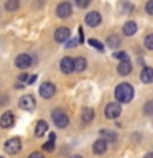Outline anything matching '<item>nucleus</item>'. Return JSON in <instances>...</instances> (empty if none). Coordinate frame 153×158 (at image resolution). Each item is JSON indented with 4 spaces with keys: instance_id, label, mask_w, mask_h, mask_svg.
I'll list each match as a JSON object with an SVG mask.
<instances>
[{
    "instance_id": "f257e3e1",
    "label": "nucleus",
    "mask_w": 153,
    "mask_h": 158,
    "mask_svg": "<svg viewBox=\"0 0 153 158\" xmlns=\"http://www.w3.org/2000/svg\"><path fill=\"white\" fill-rule=\"evenodd\" d=\"M133 87L130 86L128 82H122V84H118V86L115 87V91H114V96H115L117 99V102H120V104H127V102H130L132 99H133Z\"/></svg>"
},
{
    "instance_id": "f03ea898",
    "label": "nucleus",
    "mask_w": 153,
    "mask_h": 158,
    "mask_svg": "<svg viewBox=\"0 0 153 158\" xmlns=\"http://www.w3.org/2000/svg\"><path fill=\"white\" fill-rule=\"evenodd\" d=\"M51 118H53L54 125H56L58 128H64V127H68V123H69V117L61 110V109H54V110H51Z\"/></svg>"
},
{
    "instance_id": "7ed1b4c3",
    "label": "nucleus",
    "mask_w": 153,
    "mask_h": 158,
    "mask_svg": "<svg viewBox=\"0 0 153 158\" xmlns=\"http://www.w3.org/2000/svg\"><path fill=\"white\" fill-rule=\"evenodd\" d=\"M3 150L7 152L8 155H15V153H18L20 150H22V140H20L18 137L8 138V140L3 143Z\"/></svg>"
},
{
    "instance_id": "20e7f679",
    "label": "nucleus",
    "mask_w": 153,
    "mask_h": 158,
    "mask_svg": "<svg viewBox=\"0 0 153 158\" xmlns=\"http://www.w3.org/2000/svg\"><path fill=\"white\" fill-rule=\"evenodd\" d=\"M120 114H122L120 102H110V104H107V107H105V117H107V118L114 120V118H118V117H120Z\"/></svg>"
},
{
    "instance_id": "39448f33",
    "label": "nucleus",
    "mask_w": 153,
    "mask_h": 158,
    "mask_svg": "<svg viewBox=\"0 0 153 158\" xmlns=\"http://www.w3.org/2000/svg\"><path fill=\"white\" fill-rule=\"evenodd\" d=\"M71 38V30L68 27H58L54 31V41L56 43H66Z\"/></svg>"
},
{
    "instance_id": "423d86ee",
    "label": "nucleus",
    "mask_w": 153,
    "mask_h": 158,
    "mask_svg": "<svg viewBox=\"0 0 153 158\" xmlns=\"http://www.w3.org/2000/svg\"><path fill=\"white\" fill-rule=\"evenodd\" d=\"M56 15L59 18H69L72 15V5L69 2H61L56 7Z\"/></svg>"
},
{
    "instance_id": "0eeeda50",
    "label": "nucleus",
    "mask_w": 153,
    "mask_h": 158,
    "mask_svg": "<svg viewBox=\"0 0 153 158\" xmlns=\"http://www.w3.org/2000/svg\"><path fill=\"white\" fill-rule=\"evenodd\" d=\"M31 63H33V59L27 53H22V54H18V56L15 58V66H17L18 69H28L30 66H31Z\"/></svg>"
},
{
    "instance_id": "6e6552de",
    "label": "nucleus",
    "mask_w": 153,
    "mask_h": 158,
    "mask_svg": "<svg viewBox=\"0 0 153 158\" xmlns=\"http://www.w3.org/2000/svg\"><path fill=\"white\" fill-rule=\"evenodd\" d=\"M56 94V86L53 82H43L39 86V96L43 99H51Z\"/></svg>"
},
{
    "instance_id": "1a4fd4ad",
    "label": "nucleus",
    "mask_w": 153,
    "mask_h": 158,
    "mask_svg": "<svg viewBox=\"0 0 153 158\" xmlns=\"http://www.w3.org/2000/svg\"><path fill=\"white\" fill-rule=\"evenodd\" d=\"M35 106H36V101H35V97L31 96V94H25V96H22V99H20V107L23 109V110H28L31 112Z\"/></svg>"
},
{
    "instance_id": "9d476101",
    "label": "nucleus",
    "mask_w": 153,
    "mask_h": 158,
    "mask_svg": "<svg viewBox=\"0 0 153 158\" xmlns=\"http://www.w3.org/2000/svg\"><path fill=\"white\" fill-rule=\"evenodd\" d=\"M101 22H102V17H101V13L99 12H89L87 15H86V25L87 27H91V28H96V27H99L101 25Z\"/></svg>"
},
{
    "instance_id": "9b49d317",
    "label": "nucleus",
    "mask_w": 153,
    "mask_h": 158,
    "mask_svg": "<svg viewBox=\"0 0 153 158\" xmlns=\"http://www.w3.org/2000/svg\"><path fill=\"white\" fill-rule=\"evenodd\" d=\"M107 148H109V142L107 140H104V138H97L96 142H94V145H92V152L96 153V155H104V153L107 152Z\"/></svg>"
},
{
    "instance_id": "f8f14e48",
    "label": "nucleus",
    "mask_w": 153,
    "mask_h": 158,
    "mask_svg": "<svg viewBox=\"0 0 153 158\" xmlns=\"http://www.w3.org/2000/svg\"><path fill=\"white\" fill-rule=\"evenodd\" d=\"M59 68H61V71L64 74H71L74 73V59L69 58V56H64L61 59V63H59Z\"/></svg>"
},
{
    "instance_id": "ddd939ff",
    "label": "nucleus",
    "mask_w": 153,
    "mask_h": 158,
    "mask_svg": "<svg viewBox=\"0 0 153 158\" xmlns=\"http://www.w3.org/2000/svg\"><path fill=\"white\" fill-rule=\"evenodd\" d=\"M13 123H15L13 114L10 110L3 112L2 117H0V127H2V128H10V127H13Z\"/></svg>"
},
{
    "instance_id": "4468645a",
    "label": "nucleus",
    "mask_w": 153,
    "mask_h": 158,
    "mask_svg": "<svg viewBox=\"0 0 153 158\" xmlns=\"http://www.w3.org/2000/svg\"><path fill=\"white\" fill-rule=\"evenodd\" d=\"M117 73L120 74V76H127V74H130L132 73L130 59H122V61L118 63V66H117Z\"/></svg>"
},
{
    "instance_id": "2eb2a0df",
    "label": "nucleus",
    "mask_w": 153,
    "mask_h": 158,
    "mask_svg": "<svg viewBox=\"0 0 153 158\" xmlns=\"http://www.w3.org/2000/svg\"><path fill=\"white\" fill-rule=\"evenodd\" d=\"M140 81H142L143 84H151V82H153V68L147 66V68L142 69V73H140Z\"/></svg>"
},
{
    "instance_id": "dca6fc26",
    "label": "nucleus",
    "mask_w": 153,
    "mask_h": 158,
    "mask_svg": "<svg viewBox=\"0 0 153 158\" xmlns=\"http://www.w3.org/2000/svg\"><path fill=\"white\" fill-rule=\"evenodd\" d=\"M137 30H138V27H137V23L135 22H125L123 23V28H122V31H123V35L125 36H133V35L137 33Z\"/></svg>"
},
{
    "instance_id": "f3484780",
    "label": "nucleus",
    "mask_w": 153,
    "mask_h": 158,
    "mask_svg": "<svg viewBox=\"0 0 153 158\" xmlns=\"http://www.w3.org/2000/svg\"><path fill=\"white\" fill-rule=\"evenodd\" d=\"M44 133H48V123L44 120H38L36 127H35V137L41 138V137H44Z\"/></svg>"
},
{
    "instance_id": "a211bd4d",
    "label": "nucleus",
    "mask_w": 153,
    "mask_h": 158,
    "mask_svg": "<svg viewBox=\"0 0 153 158\" xmlns=\"http://www.w3.org/2000/svg\"><path fill=\"white\" fill-rule=\"evenodd\" d=\"M120 43H122V40H120L118 35H109V38H107V46L109 48L117 49L118 46H120Z\"/></svg>"
},
{
    "instance_id": "6ab92c4d",
    "label": "nucleus",
    "mask_w": 153,
    "mask_h": 158,
    "mask_svg": "<svg viewBox=\"0 0 153 158\" xmlns=\"http://www.w3.org/2000/svg\"><path fill=\"white\" fill-rule=\"evenodd\" d=\"M86 68H87V59H86V58L79 56V58H76V59H74V71H77V73H82Z\"/></svg>"
},
{
    "instance_id": "aec40b11",
    "label": "nucleus",
    "mask_w": 153,
    "mask_h": 158,
    "mask_svg": "<svg viewBox=\"0 0 153 158\" xmlns=\"http://www.w3.org/2000/svg\"><path fill=\"white\" fill-rule=\"evenodd\" d=\"M81 118L84 123H91L94 120V110L91 107H84L82 109V114H81Z\"/></svg>"
},
{
    "instance_id": "412c9836",
    "label": "nucleus",
    "mask_w": 153,
    "mask_h": 158,
    "mask_svg": "<svg viewBox=\"0 0 153 158\" xmlns=\"http://www.w3.org/2000/svg\"><path fill=\"white\" fill-rule=\"evenodd\" d=\"M101 137L104 138V140H107L109 143H114L117 140V133L112 132V130H105V128H102V130H101Z\"/></svg>"
},
{
    "instance_id": "4be33fe9",
    "label": "nucleus",
    "mask_w": 153,
    "mask_h": 158,
    "mask_svg": "<svg viewBox=\"0 0 153 158\" xmlns=\"http://www.w3.org/2000/svg\"><path fill=\"white\" fill-rule=\"evenodd\" d=\"M20 8V0H7L5 2V10L7 12H17Z\"/></svg>"
},
{
    "instance_id": "5701e85b",
    "label": "nucleus",
    "mask_w": 153,
    "mask_h": 158,
    "mask_svg": "<svg viewBox=\"0 0 153 158\" xmlns=\"http://www.w3.org/2000/svg\"><path fill=\"white\" fill-rule=\"evenodd\" d=\"M89 41V44H91V46H94L96 49H99V51H104V44L99 41V40H96V38H91V40H87Z\"/></svg>"
},
{
    "instance_id": "b1692460",
    "label": "nucleus",
    "mask_w": 153,
    "mask_h": 158,
    "mask_svg": "<svg viewBox=\"0 0 153 158\" xmlns=\"http://www.w3.org/2000/svg\"><path fill=\"white\" fill-rule=\"evenodd\" d=\"M143 114H145V115H153V101H148L145 106H143Z\"/></svg>"
},
{
    "instance_id": "393cba45",
    "label": "nucleus",
    "mask_w": 153,
    "mask_h": 158,
    "mask_svg": "<svg viewBox=\"0 0 153 158\" xmlns=\"http://www.w3.org/2000/svg\"><path fill=\"white\" fill-rule=\"evenodd\" d=\"M143 43H145V48L147 49H153V33L147 35L145 40H143Z\"/></svg>"
},
{
    "instance_id": "a878e982",
    "label": "nucleus",
    "mask_w": 153,
    "mask_h": 158,
    "mask_svg": "<svg viewBox=\"0 0 153 158\" xmlns=\"http://www.w3.org/2000/svg\"><path fill=\"white\" fill-rule=\"evenodd\" d=\"M43 150H44V152H53V150H54V142H51V140L44 142V143H43Z\"/></svg>"
},
{
    "instance_id": "bb28decb",
    "label": "nucleus",
    "mask_w": 153,
    "mask_h": 158,
    "mask_svg": "<svg viewBox=\"0 0 153 158\" xmlns=\"http://www.w3.org/2000/svg\"><path fill=\"white\" fill-rule=\"evenodd\" d=\"M74 2H76V5L79 8H87L89 3H91V0H74Z\"/></svg>"
},
{
    "instance_id": "cd10ccee",
    "label": "nucleus",
    "mask_w": 153,
    "mask_h": 158,
    "mask_svg": "<svg viewBox=\"0 0 153 158\" xmlns=\"http://www.w3.org/2000/svg\"><path fill=\"white\" fill-rule=\"evenodd\" d=\"M64 44H66V48H76L77 44H79V41H77L76 38H71V40H68Z\"/></svg>"
},
{
    "instance_id": "c85d7f7f",
    "label": "nucleus",
    "mask_w": 153,
    "mask_h": 158,
    "mask_svg": "<svg viewBox=\"0 0 153 158\" xmlns=\"http://www.w3.org/2000/svg\"><path fill=\"white\" fill-rule=\"evenodd\" d=\"M114 58H117V59H128V54L125 51H117V53H114Z\"/></svg>"
},
{
    "instance_id": "c756f323",
    "label": "nucleus",
    "mask_w": 153,
    "mask_h": 158,
    "mask_svg": "<svg viewBox=\"0 0 153 158\" xmlns=\"http://www.w3.org/2000/svg\"><path fill=\"white\" fill-rule=\"evenodd\" d=\"M145 10L148 15H153V0H148L147 5H145Z\"/></svg>"
},
{
    "instance_id": "7c9ffc66",
    "label": "nucleus",
    "mask_w": 153,
    "mask_h": 158,
    "mask_svg": "<svg viewBox=\"0 0 153 158\" xmlns=\"http://www.w3.org/2000/svg\"><path fill=\"white\" fill-rule=\"evenodd\" d=\"M28 158H44V155H43L41 152H31L28 155Z\"/></svg>"
},
{
    "instance_id": "2f4dec72",
    "label": "nucleus",
    "mask_w": 153,
    "mask_h": 158,
    "mask_svg": "<svg viewBox=\"0 0 153 158\" xmlns=\"http://www.w3.org/2000/svg\"><path fill=\"white\" fill-rule=\"evenodd\" d=\"M122 8H123V13H127V12H130V10H132L133 7H132V5H130V3H127V2H123V3H122Z\"/></svg>"
},
{
    "instance_id": "473e14b6",
    "label": "nucleus",
    "mask_w": 153,
    "mask_h": 158,
    "mask_svg": "<svg viewBox=\"0 0 153 158\" xmlns=\"http://www.w3.org/2000/svg\"><path fill=\"white\" fill-rule=\"evenodd\" d=\"M18 82H25V84H27V82H28V74H20Z\"/></svg>"
},
{
    "instance_id": "72a5a7b5",
    "label": "nucleus",
    "mask_w": 153,
    "mask_h": 158,
    "mask_svg": "<svg viewBox=\"0 0 153 158\" xmlns=\"http://www.w3.org/2000/svg\"><path fill=\"white\" fill-rule=\"evenodd\" d=\"M79 43H84V31H82V28H79V40H77Z\"/></svg>"
},
{
    "instance_id": "f704fd0d",
    "label": "nucleus",
    "mask_w": 153,
    "mask_h": 158,
    "mask_svg": "<svg viewBox=\"0 0 153 158\" xmlns=\"http://www.w3.org/2000/svg\"><path fill=\"white\" fill-rule=\"evenodd\" d=\"M35 81H36V74H33V76H28V82H27V84H33Z\"/></svg>"
},
{
    "instance_id": "c9c22d12",
    "label": "nucleus",
    "mask_w": 153,
    "mask_h": 158,
    "mask_svg": "<svg viewBox=\"0 0 153 158\" xmlns=\"http://www.w3.org/2000/svg\"><path fill=\"white\" fill-rule=\"evenodd\" d=\"M49 140L54 142V140H56V135H54V133H49Z\"/></svg>"
},
{
    "instance_id": "e433bc0d",
    "label": "nucleus",
    "mask_w": 153,
    "mask_h": 158,
    "mask_svg": "<svg viewBox=\"0 0 153 158\" xmlns=\"http://www.w3.org/2000/svg\"><path fill=\"white\" fill-rule=\"evenodd\" d=\"M143 158H153V152H150V153H147V155L143 156Z\"/></svg>"
},
{
    "instance_id": "4c0bfd02",
    "label": "nucleus",
    "mask_w": 153,
    "mask_h": 158,
    "mask_svg": "<svg viewBox=\"0 0 153 158\" xmlns=\"http://www.w3.org/2000/svg\"><path fill=\"white\" fill-rule=\"evenodd\" d=\"M71 158H82L81 155H74V156H71Z\"/></svg>"
}]
</instances>
